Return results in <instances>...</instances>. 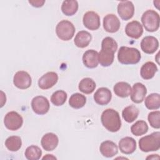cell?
<instances>
[{
	"label": "cell",
	"instance_id": "obj_11",
	"mask_svg": "<svg viewBox=\"0 0 160 160\" xmlns=\"http://www.w3.org/2000/svg\"><path fill=\"white\" fill-rule=\"evenodd\" d=\"M118 12L123 20L127 21L131 19L134 13L133 3L129 1H122L118 5Z\"/></svg>",
	"mask_w": 160,
	"mask_h": 160
},
{
	"label": "cell",
	"instance_id": "obj_2",
	"mask_svg": "<svg viewBox=\"0 0 160 160\" xmlns=\"http://www.w3.org/2000/svg\"><path fill=\"white\" fill-rule=\"evenodd\" d=\"M101 121L103 126L109 131L115 132L121 127L119 114L113 109H107L101 114Z\"/></svg>",
	"mask_w": 160,
	"mask_h": 160
},
{
	"label": "cell",
	"instance_id": "obj_33",
	"mask_svg": "<svg viewBox=\"0 0 160 160\" xmlns=\"http://www.w3.org/2000/svg\"><path fill=\"white\" fill-rule=\"evenodd\" d=\"M67 93L62 90H58L55 91L51 96V101L56 106H62L64 104L67 99Z\"/></svg>",
	"mask_w": 160,
	"mask_h": 160
},
{
	"label": "cell",
	"instance_id": "obj_14",
	"mask_svg": "<svg viewBox=\"0 0 160 160\" xmlns=\"http://www.w3.org/2000/svg\"><path fill=\"white\" fill-rule=\"evenodd\" d=\"M147 89L146 86L141 82H136L132 86L130 94L131 99L135 103H141L144 101Z\"/></svg>",
	"mask_w": 160,
	"mask_h": 160
},
{
	"label": "cell",
	"instance_id": "obj_7",
	"mask_svg": "<svg viewBox=\"0 0 160 160\" xmlns=\"http://www.w3.org/2000/svg\"><path fill=\"white\" fill-rule=\"evenodd\" d=\"M4 123L6 128L11 131H16L22 125V117L16 111L8 112L4 119Z\"/></svg>",
	"mask_w": 160,
	"mask_h": 160
},
{
	"label": "cell",
	"instance_id": "obj_34",
	"mask_svg": "<svg viewBox=\"0 0 160 160\" xmlns=\"http://www.w3.org/2000/svg\"><path fill=\"white\" fill-rule=\"evenodd\" d=\"M148 121L151 127L159 129L160 128V112L159 111H155L149 113L148 116Z\"/></svg>",
	"mask_w": 160,
	"mask_h": 160
},
{
	"label": "cell",
	"instance_id": "obj_26",
	"mask_svg": "<svg viewBox=\"0 0 160 160\" xmlns=\"http://www.w3.org/2000/svg\"><path fill=\"white\" fill-rule=\"evenodd\" d=\"M96 82L94 80L89 78H83L79 84V89L80 91L84 94L92 93L96 88Z\"/></svg>",
	"mask_w": 160,
	"mask_h": 160
},
{
	"label": "cell",
	"instance_id": "obj_24",
	"mask_svg": "<svg viewBox=\"0 0 160 160\" xmlns=\"http://www.w3.org/2000/svg\"><path fill=\"white\" fill-rule=\"evenodd\" d=\"M114 92L116 95L120 98H127L131 93V87L129 84L126 82H117L113 88Z\"/></svg>",
	"mask_w": 160,
	"mask_h": 160
},
{
	"label": "cell",
	"instance_id": "obj_35",
	"mask_svg": "<svg viewBox=\"0 0 160 160\" xmlns=\"http://www.w3.org/2000/svg\"><path fill=\"white\" fill-rule=\"evenodd\" d=\"M29 2L34 7L36 8H40L43 6V4L45 2V1H40V0H37V1H29Z\"/></svg>",
	"mask_w": 160,
	"mask_h": 160
},
{
	"label": "cell",
	"instance_id": "obj_22",
	"mask_svg": "<svg viewBox=\"0 0 160 160\" xmlns=\"http://www.w3.org/2000/svg\"><path fill=\"white\" fill-rule=\"evenodd\" d=\"M158 71L157 66L152 61H148L144 64L140 70L141 77L146 80L152 78Z\"/></svg>",
	"mask_w": 160,
	"mask_h": 160
},
{
	"label": "cell",
	"instance_id": "obj_21",
	"mask_svg": "<svg viewBox=\"0 0 160 160\" xmlns=\"http://www.w3.org/2000/svg\"><path fill=\"white\" fill-rule=\"evenodd\" d=\"M99 150L102 155L106 158H111L116 155L118 152L117 145L111 141H103L99 148Z\"/></svg>",
	"mask_w": 160,
	"mask_h": 160
},
{
	"label": "cell",
	"instance_id": "obj_25",
	"mask_svg": "<svg viewBox=\"0 0 160 160\" xmlns=\"http://www.w3.org/2000/svg\"><path fill=\"white\" fill-rule=\"evenodd\" d=\"M139 115V109L134 105H130L126 107L122 112L123 119L127 122L131 123L134 121Z\"/></svg>",
	"mask_w": 160,
	"mask_h": 160
},
{
	"label": "cell",
	"instance_id": "obj_27",
	"mask_svg": "<svg viewBox=\"0 0 160 160\" xmlns=\"http://www.w3.org/2000/svg\"><path fill=\"white\" fill-rule=\"evenodd\" d=\"M86 102V98L82 94L76 92L72 94L69 100V104L74 109H80L82 108Z\"/></svg>",
	"mask_w": 160,
	"mask_h": 160
},
{
	"label": "cell",
	"instance_id": "obj_12",
	"mask_svg": "<svg viewBox=\"0 0 160 160\" xmlns=\"http://www.w3.org/2000/svg\"><path fill=\"white\" fill-rule=\"evenodd\" d=\"M121 26L119 18L113 14H109L103 18V28L104 30L110 33L117 32Z\"/></svg>",
	"mask_w": 160,
	"mask_h": 160
},
{
	"label": "cell",
	"instance_id": "obj_16",
	"mask_svg": "<svg viewBox=\"0 0 160 160\" xmlns=\"http://www.w3.org/2000/svg\"><path fill=\"white\" fill-rule=\"evenodd\" d=\"M112 94L107 88H99L94 94V101L99 105L104 106L108 104L111 100Z\"/></svg>",
	"mask_w": 160,
	"mask_h": 160
},
{
	"label": "cell",
	"instance_id": "obj_29",
	"mask_svg": "<svg viewBox=\"0 0 160 160\" xmlns=\"http://www.w3.org/2000/svg\"><path fill=\"white\" fill-rule=\"evenodd\" d=\"M146 107L150 109H158L160 107V95L158 93H152L145 99Z\"/></svg>",
	"mask_w": 160,
	"mask_h": 160
},
{
	"label": "cell",
	"instance_id": "obj_36",
	"mask_svg": "<svg viewBox=\"0 0 160 160\" xmlns=\"http://www.w3.org/2000/svg\"><path fill=\"white\" fill-rule=\"evenodd\" d=\"M42 159H56V158L52 154H46L42 158Z\"/></svg>",
	"mask_w": 160,
	"mask_h": 160
},
{
	"label": "cell",
	"instance_id": "obj_9",
	"mask_svg": "<svg viewBox=\"0 0 160 160\" xmlns=\"http://www.w3.org/2000/svg\"><path fill=\"white\" fill-rule=\"evenodd\" d=\"M32 82L30 75L26 71H18L14 76L13 83L14 86L21 89H26L29 88Z\"/></svg>",
	"mask_w": 160,
	"mask_h": 160
},
{
	"label": "cell",
	"instance_id": "obj_13",
	"mask_svg": "<svg viewBox=\"0 0 160 160\" xmlns=\"http://www.w3.org/2000/svg\"><path fill=\"white\" fill-rule=\"evenodd\" d=\"M58 80V75L55 72H48L38 80V86L42 89H48L54 86Z\"/></svg>",
	"mask_w": 160,
	"mask_h": 160
},
{
	"label": "cell",
	"instance_id": "obj_19",
	"mask_svg": "<svg viewBox=\"0 0 160 160\" xmlns=\"http://www.w3.org/2000/svg\"><path fill=\"white\" fill-rule=\"evenodd\" d=\"M119 148L123 154H132L136 149V140L131 137L123 138L119 142Z\"/></svg>",
	"mask_w": 160,
	"mask_h": 160
},
{
	"label": "cell",
	"instance_id": "obj_5",
	"mask_svg": "<svg viewBox=\"0 0 160 160\" xmlns=\"http://www.w3.org/2000/svg\"><path fill=\"white\" fill-rule=\"evenodd\" d=\"M160 18L159 14L152 9L145 11L141 17V22L148 32L156 31L159 28Z\"/></svg>",
	"mask_w": 160,
	"mask_h": 160
},
{
	"label": "cell",
	"instance_id": "obj_17",
	"mask_svg": "<svg viewBox=\"0 0 160 160\" xmlns=\"http://www.w3.org/2000/svg\"><path fill=\"white\" fill-rule=\"evenodd\" d=\"M126 35L133 39L139 38L143 33V28L141 23L137 21L128 22L125 28Z\"/></svg>",
	"mask_w": 160,
	"mask_h": 160
},
{
	"label": "cell",
	"instance_id": "obj_18",
	"mask_svg": "<svg viewBox=\"0 0 160 160\" xmlns=\"http://www.w3.org/2000/svg\"><path fill=\"white\" fill-rule=\"evenodd\" d=\"M59 142L58 137L52 132H48L44 134L41 138V143L43 149L48 151L54 150Z\"/></svg>",
	"mask_w": 160,
	"mask_h": 160
},
{
	"label": "cell",
	"instance_id": "obj_37",
	"mask_svg": "<svg viewBox=\"0 0 160 160\" xmlns=\"http://www.w3.org/2000/svg\"><path fill=\"white\" fill-rule=\"evenodd\" d=\"M146 159H159V156L158 154H151V156H148Z\"/></svg>",
	"mask_w": 160,
	"mask_h": 160
},
{
	"label": "cell",
	"instance_id": "obj_4",
	"mask_svg": "<svg viewBox=\"0 0 160 160\" xmlns=\"http://www.w3.org/2000/svg\"><path fill=\"white\" fill-rule=\"evenodd\" d=\"M140 150L142 152L156 151L160 148V132H154L141 138L139 141Z\"/></svg>",
	"mask_w": 160,
	"mask_h": 160
},
{
	"label": "cell",
	"instance_id": "obj_6",
	"mask_svg": "<svg viewBox=\"0 0 160 160\" xmlns=\"http://www.w3.org/2000/svg\"><path fill=\"white\" fill-rule=\"evenodd\" d=\"M75 31V27L73 24L68 20L60 21L56 27V34L62 41L71 39L74 35Z\"/></svg>",
	"mask_w": 160,
	"mask_h": 160
},
{
	"label": "cell",
	"instance_id": "obj_8",
	"mask_svg": "<svg viewBox=\"0 0 160 160\" xmlns=\"http://www.w3.org/2000/svg\"><path fill=\"white\" fill-rule=\"evenodd\" d=\"M49 102L48 99L42 96L34 97L31 101V107L33 111L39 115L46 114L49 109Z\"/></svg>",
	"mask_w": 160,
	"mask_h": 160
},
{
	"label": "cell",
	"instance_id": "obj_15",
	"mask_svg": "<svg viewBox=\"0 0 160 160\" xmlns=\"http://www.w3.org/2000/svg\"><path fill=\"white\" fill-rule=\"evenodd\" d=\"M159 48V41L152 36L144 37L141 42V48L146 54L154 53Z\"/></svg>",
	"mask_w": 160,
	"mask_h": 160
},
{
	"label": "cell",
	"instance_id": "obj_1",
	"mask_svg": "<svg viewBox=\"0 0 160 160\" xmlns=\"http://www.w3.org/2000/svg\"><path fill=\"white\" fill-rule=\"evenodd\" d=\"M118 49L116 41L111 37H106L101 42V50L98 53V61L103 67L111 66L114 58V53Z\"/></svg>",
	"mask_w": 160,
	"mask_h": 160
},
{
	"label": "cell",
	"instance_id": "obj_32",
	"mask_svg": "<svg viewBox=\"0 0 160 160\" xmlns=\"http://www.w3.org/2000/svg\"><path fill=\"white\" fill-rule=\"evenodd\" d=\"M24 155L28 160H38L42 155V151L38 146L31 145L26 148Z\"/></svg>",
	"mask_w": 160,
	"mask_h": 160
},
{
	"label": "cell",
	"instance_id": "obj_10",
	"mask_svg": "<svg viewBox=\"0 0 160 160\" xmlns=\"http://www.w3.org/2000/svg\"><path fill=\"white\" fill-rule=\"evenodd\" d=\"M82 22L84 26L88 29L94 31L99 29L100 27V18L99 16L94 11H88L83 16Z\"/></svg>",
	"mask_w": 160,
	"mask_h": 160
},
{
	"label": "cell",
	"instance_id": "obj_20",
	"mask_svg": "<svg viewBox=\"0 0 160 160\" xmlns=\"http://www.w3.org/2000/svg\"><path fill=\"white\" fill-rule=\"evenodd\" d=\"M82 62L88 68H94L98 65V52L93 49L86 51L82 56Z\"/></svg>",
	"mask_w": 160,
	"mask_h": 160
},
{
	"label": "cell",
	"instance_id": "obj_28",
	"mask_svg": "<svg viewBox=\"0 0 160 160\" xmlns=\"http://www.w3.org/2000/svg\"><path fill=\"white\" fill-rule=\"evenodd\" d=\"M78 9V2L76 1H64L61 6L63 14L70 16L74 15Z\"/></svg>",
	"mask_w": 160,
	"mask_h": 160
},
{
	"label": "cell",
	"instance_id": "obj_31",
	"mask_svg": "<svg viewBox=\"0 0 160 160\" xmlns=\"http://www.w3.org/2000/svg\"><path fill=\"white\" fill-rule=\"evenodd\" d=\"M148 131V126L144 121L139 120L136 121L131 127V132L136 136L146 134Z\"/></svg>",
	"mask_w": 160,
	"mask_h": 160
},
{
	"label": "cell",
	"instance_id": "obj_23",
	"mask_svg": "<svg viewBox=\"0 0 160 160\" xmlns=\"http://www.w3.org/2000/svg\"><path fill=\"white\" fill-rule=\"evenodd\" d=\"M92 39L91 34L86 31H79L75 36L74 42L75 45L80 48L87 47Z\"/></svg>",
	"mask_w": 160,
	"mask_h": 160
},
{
	"label": "cell",
	"instance_id": "obj_3",
	"mask_svg": "<svg viewBox=\"0 0 160 160\" xmlns=\"http://www.w3.org/2000/svg\"><path fill=\"white\" fill-rule=\"evenodd\" d=\"M141 58L139 51L134 48L122 46L118 52L119 62L125 65L137 64L139 62Z\"/></svg>",
	"mask_w": 160,
	"mask_h": 160
},
{
	"label": "cell",
	"instance_id": "obj_30",
	"mask_svg": "<svg viewBox=\"0 0 160 160\" xmlns=\"http://www.w3.org/2000/svg\"><path fill=\"white\" fill-rule=\"evenodd\" d=\"M22 145V141L20 137L17 136H12L8 138L5 141V146L10 151H18Z\"/></svg>",
	"mask_w": 160,
	"mask_h": 160
}]
</instances>
